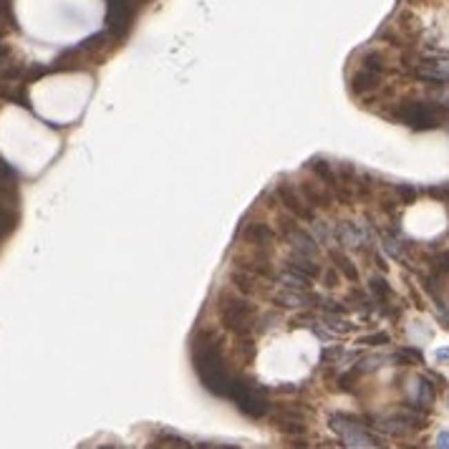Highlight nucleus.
I'll use <instances>...</instances> for the list:
<instances>
[{
    "instance_id": "nucleus-1",
    "label": "nucleus",
    "mask_w": 449,
    "mask_h": 449,
    "mask_svg": "<svg viewBox=\"0 0 449 449\" xmlns=\"http://www.w3.org/2000/svg\"><path fill=\"white\" fill-rule=\"evenodd\" d=\"M442 114L444 109L437 106V103L404 101L394 109V121H401V124L412 126L417 132H427V129H437L442 124Z\"/></svg>"
},
{
    "instance_id": "nucleus-2",
    "label": "nucleus",
    "mask_w": 449,
    "mask_h": 449,
    "mask_svg": "<svg viewBox=\"0 0 449 449\" xmlns=\"http://www.w3.org/2000/svg\"><path fill=\"white\" fill-rule=\"evenodd\" d=\"M333 429L343 437V442L351 444V447H371L374 442V437L368 435L366 429L356 424V421H348V419H336L333 421Z\"/></svg>"
},
{
    "instance_id": "nucleus-4",
    "label": "nucleus",
    "mask_w": 449,
    "mask_h": 449,
    "mask_svg": "<svg viewBox=\"0 0 449 449\" xmlns=\"http://www.w3.org/2000/svg\"><path fill=\"white\" fill-rule=\"evenodd\" d=\"M368 288H371V293H374L376 301L383 303V306H386V303H389L391 298H394V293H391L389 283H386V280H383V278H371V283H368Z\"/></svg>"
},
{
    "instance_id": "nucleus-6",
    "label": "nucleus",
    "mask_w": 449,
    "mask_h": 449,
    "mask_svg": "<svg viewBox=\"0 0 449 449\" xmlns=\"http://www.w3.org/2000/svg\"><path fill=\"white\" fill-rule=\"evenodd\" d=\"M435 361H439V363H449V346L439 348V351L435 354Z\"/></svg>"
},
{
    "instance_id": "nucleus-3",
    "label": "nucleus",
    "mask_w": 449,
    "mask_h": 449,
    "mask_svg": "<svg viewBox=\"0 0 449 449\" xmlns=\"http://www.w3.org/2000/svg\"><path fill=\"white\" fill-rule=\"evenodd\" d=\"M432 383L427 381V379H417L414 381V401L417 404H421V406H429L432 404Z\"/></svg>"
},
{
    "instance_id": "nucleus-5",
    "label": "nucleus",
    "mask_w": 449,
    "mask_h": 449,
    "mask_svg": "<svg viewBox=\"0 0 449 449\" xmlns=\"http://www.w3.org/2000/svg\"><path fill=\"white\" fill-rule=\"evenodd\" d=\"M435 270L439 272V275H447V272H449V252H442V255H437Z\"/></svg>"
},
{
    "instance_id": "nucleus-7",
    "label": "nucleus",
    "mask_w": 449,
    "mask_h": 449,
    "mask_svg": "<svg viewBox=\"0 0 449 449\" xmlns=\"http://www.w3.org/2000/svg\"><path fill=\"white\" fill-rule=\"evenodd\" d=\"M437 447H449V432H442L437 437Z\"/></svg>"
}]
</instances>
